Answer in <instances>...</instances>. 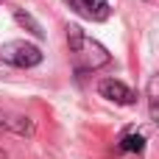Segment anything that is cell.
<instances>
[{"label": "cell", "mask_w": 159, "mask_h": 159, "mask_svg": "<svg viewBox=\"0 0 159 159\" xmlns=\"http://www.w3.org/2000/svg\"><path fill=\"white\" fill-rule=\"evenodd\" d=\"M11 14H14V20H17V25H22L25 31H31V34H34L36 39H42V36H45V31H42V25H39V22H36V20H34V17L28 14V11H22V8H11Z\"/></svg>", "instance_id": "52a82bcc"}, {"label": "cell", "mask_w": 159, "mask_h": 159, "mask_svg": "<svg viewBox=\"0 0 159 159\" xmlns=\"http://www.w3.org/2000/svg\"><path fill=\"white\" fill-rule=\"evenodd\" d=\"M67 48H70V59L78 73H92V70H101L112 61L109 50L101 42H95L92 36H87L78 25L67 28Z\"/></svg>", "instance_id": "6da1fadb"}, {"label": "cell", "mask_w": 159, "mask_h": 159, "mask_svg": "<svg viewBox=\"0 0 159 159\" xmlns=\"http://www.w3.org/2000/svg\"><path fill=\"white\" fill-rule=\"evenodd\" d=\"M0 59L8 61V64H14V67L28 70V67H36L42 61V50L36 45L25 42V39H14V42L0 45Z\"/></svg>", "instance_id": "7a4b0ae2"}, {"label": "cell", "mask_w": 159, "mask_h": 159, "mask_svg": "<svg viewBox=\"0 0 159 159\" xmlns=\"http://www.w3.org/2000/svg\"><path fill=\"white\" fill-rule=\"evenodd\" d=\"M117 148H120L123 154H140V151L145 148V137H143L140 131H129V134H123V137H120Z\"/></svg>", "instance_id": "8992f818"}, {"label": "cell", "mask_w": 159, "mask_h": 159, "mask_svg": "<svg viewBox=\"0 0 159 159\" xmlns=\"http://www.w3.org/2000/svg\"><path fill=\"white\" fill-rule=\"evenodd\" d=\"M78 17L92 20V22H103L109 17V0H64Z\"/></svg>", "instance_id": "5b68a950"}, {"label": "cell", "mask_w": 159, "mask_h": 159, "mask_svg": "<svg viewBox=\"0 0 159 159\" xmlns=\"http://www.w3.org/2000/svg\"><path fill=\"white\" fill-rule=\"evenodd\" d=\"M157 87H159V81H157V75L148 81V115H151V120L154 123H159V95H157Z\"/></svg>", "instance_id": "ba28073f"}, {"label": "cell", "mask_w": 159, "mask_h": 159, "mask_svg": "<svg viewBox=\"0 0 159 159\" xmlns=\"http://www.w3.org/2000/svg\"><path fill=\"white\" fill-rule=\"evenodd\" d=\"M98 95L106 98V101H112V103H117V106H134V103H137L134 89H129V87H126L123 81H117V78H103V81L98 84Z\"/></svg>", "instance_id": "3957f363"}, {"label": "cell", "mask_w": 159, "mask_h": 159, "mask_svg": "<svg viewBox=\"0 0 159 159\" xmlns=\"http://www.w3.org/2000/svg\"><path fill=\"white\" fill-rule=\"evenodd\" d=\"M0 131L3 134H17V137H34L36 134V126L28 115H17V112H8V109H0Z\"/></svg>", "instance_id": "277c9868"}, {"label": "cell", "mask_w": 159, "mask_h": 159, "mask_svg": "<svg viewBox=\"0 0 159 159\" xmlns=\"http://www.w3.org/2000/svg\"><path fill=\"white\" fill-rule=\"evenodd\" d=\"M0 159H8V154H6V151H3V148H0Z\"/></svg>", "instance_id": "9c48e42d"}]
</instances>
